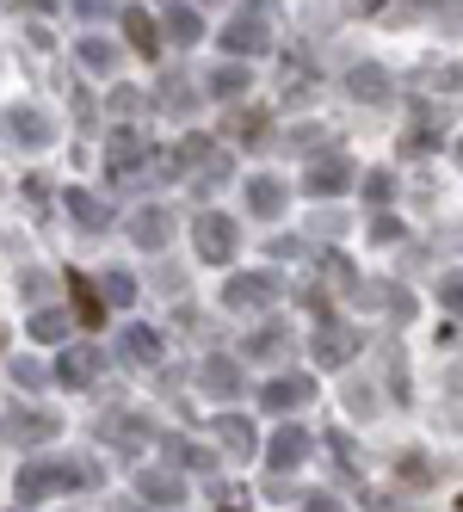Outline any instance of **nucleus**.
<instances>
[{"label": "nucleus", "instance_id": "17", "mask_svg": "<svg viewBox=\"0 0 463 512\" xmlns=\"http://www.w3.org/2000/svg\"><path fill=\"white\" fill-rule=\"evenodd\" d=\"M136 500L149 506H180L186 500V482L173 469H136Z\"/></svg>", "mask_w": 463, "mask_h": 512}, {"label": "nucleus", "instance_id": "34", "mask_svg": "<svg viewBox=\"0 0 463 512\" xmlns=\"http://www.w3.org/2000/svg\"><path fill=\"white\" fill-rule=\"evenodd\" d=\"M19 297H31V303L44 297V272H38V266H25V272H19Z\"/></svg>", "mask_w": 463, "mask_h": 512}, {"label": "nucleus", "instance_id": "20", "mask_svg": "<svg viewBox=\"0 0 463 512\" xmlns=\"http://www.w3.org/2000/svg\"><path fill=\"white\" fill-rule=\"evenodd\" d=\"M346 93L359 99V105H383V99L396 93V87H389V68H377V62H359V68L346 75Z\"/></svg>", "mask_w": 463, "mask_h": 512}, {"label": "nucleus", "instance_id": "43", "mask_svg": "<svg viewBox=\"0 0 463 512\" xmlns=\"http://www.w3.org/2000/svg\"><path fill=\"white\" fill-rule=\"evenodd\" d=\"M223 512H235V506H223Z\"/></svg>", "mask_w": 463, "mask_h": 512}, {"label": "nucleus", "instance_id": "14", "mask_svg": "<svg viewBox=\"0 0 463 512\" xmlns=\"http://www.w3.org/2000/svg\"><path fill=\"white\" fill-rule=\"evenodd\" d=\"M118 358L149 371V364H161V334H155L149 321H124V334H118Z\"/></svg>", "mask_w": 463, "mask_h": 512}, {"label": "nucleus", "instance_id": "31", "mask_svg": "<svg viewBox=\"0 0 463 512\" xmlns=\"http://www.w3.org/2000/svg\"><path fill=\"white\" fill-rule=\"evenodd\" d=\"M396 198V179L389 173H365V204H389Z\"/></svg>", "mask_w": 463, "mask_h": 512}, {"label": "nucleus", "instance_id": "18", "mask_svg": "<svg viewBox=\"0 0 463 512\" xmlns=\"http://www.w3.org/2000/svg\"><path fill=\"white\" fill-rule=\"evenodd\" d=\"M223 50H229V56H266V50H272V31H266L254 13H247V19L223 25Z\"/></svg>", "mask_w": 463, "mask_h": 512}, {"label": "nucleus", "instance_id": "29", "mask_svg": "<svg viewBox=\"0 0 463 512\" xmlns=\"http://www.w3.org/2000/svg\"><path fill=\"white\" fill-rule=\"evenodd\" d=\"M75 7V19H112V13H124V0H68Z\"/></svg>", "mask_w": 463, "mask_h": 512}, {"label": "nucleus", "instance_id": "41", "mask_svg": "<svg viewBox=\"0 0 463 512\" xmlns=\"http://www.w3.org/2000/svg\"><path fill=\"white\" fill-rule=\"evenodd\" d=\"M451 155H457V167H463V136H457V142H451Z\"/></svg>", "mask_w": 463, "mask_h": 512}, {"label": "nucleus", "instance_id": "40", "mask_svg": "<svg viewBox=\"0 0 463 512\" xmlns=\"http://www.w3.org/2000/svg\"><path fill=\"white\" fill-rule=\"evenodd\" d=\"M136 105H142V99H136L130 87H118V93H112V112H136Z\"/></svg>", "mask_w": 463, "mask_h": 512}, {"label": "nucleus", "instance_id": "24", "mask_svg": "<svg viewBox=\"0 0 463 512\" xmlns=\"http://www.w3.org/2000/svg\"><path fill=\"white\" fill-rule=\"evenodd\" d=\"M118 19H124V31H130V50H136V56H161V38H155V19H149V13H142V7H124Z\"/></svg>", "mask_w": 463, "mask_h": 512}, {"label": "nucleus", "instance_id": "9", "mask_svg": "<svg viewBox=\"0 0 463 512\" xmlns=\"http://www.w3.org/2000/svg\"><path fill=\"white\" fill-rule=\"evenodd\" d=\"M62 210L75 216V223H81L87 235H105V229L118 223V210H112V198H99V192H87V186H68V192H62Z\"/></svg>", "mask_w": 463, "mask_h": 512}, {"label": "nucleus", "instance_id": "26", "mask_svg": "<svg viewBox=\"0 0 463 512\" xmlns=\"http://www.w3.org/2000/svg\"><path fill=\"white\" fill-rule=\"evenodd\" d=\"M99 297L118 303V309H130V303H136V278H130V272H99Z\"/></svg>", "mask_w": 463, "mask_h": 512}, {"label": "nucleus", "instance_id": "28", "mask_svg": "<svg viewBox=\"0 0 463 512\" xmlns=\"http://www.w3.org/2000/svg\"><path fill=\"white\" fill-rule=\"evenodd\" d=\"M7 377H13L19 389H44V383H50V377H44V364H38V358H25V352L7 358Z\"/></svg>", "mask_w": 463, "mask_h": 512}, {"label": "nucleus", "instance_id": "45", "mask_svg": "<svg viewBox=\"0 0 463 512\" xmlns=\"http://www.w3.org/2000/svg\"><path fill=\"white\" fill-rule=\"evenodd\" d=\"M457 506H463V500H457Z\"/></svg>", "mask_w": 463, "mask_h": 512}, {"label": "nucleus", "instance_id": "4", "mask_svg": "<svg viewBox=\"0 0 463 512\" xmlns=\"http://www.w3.org/2000/svg\"><path fill=\"white\" fill-rule=\"evenodd\" d=\"M192 247H198L204 266H229L235 247H241V235H235V223H229L223 210H204L198 223H192Z\"/></svg>", "mask_w": 463, "mask_h": 512}, {"label": "nucleus", "instance_id": "6", "mask_svg": "<svg viewBox=\"0 0 463 512\" xmlns=\"http://www.w3.org/2000/svg\"><path fill=\"white\" fill-rule=\"evenodd\" d=\"M352 179H359V173H352V161L334 149V155H322V161H309V173H303V198H315V204H334L346 186H352Z\"/></svg>", "mask_w": 463, "mask_h": 512}, {"label": "nucleus", "instance_id": "25", "mask_svg": "<svg viewBox=\"0 0 463 512\" xmlns=\"http://www.w3.org/2000/svg\"><path fill=\"white\" fill-rule=\"evenodd\" d=\"M75 56L93 68V75H112V68H118V44H105V38H81Z\"/></svg>", "mask_w": 463, "mask_h": 512}, {"label": "nucleus", "instance_id": "2", "mask_svg": "<svg viewBox=\"0 0 463 512\" xmlns=\"http://www.w3.org/2000/svg\"><path fill=\"white\" fill-rule=\"evenodd\" d=\"M359 346H365V327H352V321H328V327H315L309 358L322 364V371H346V364L359 358Z\"/></svg>", "mask_w": 463, "mask_h": 512}, {"label": "nucleus", "instance_id": "30", "mask_svg": "<svg viewBox=\"0 0 463 512\" xmlns=\"http://www.w3.org/2000/svg\"><path fill=\"white\" fill-rule=\"evenodd\" d=\"M371 241H383V247H389V241H402V216L377 210V216H371Z\"/></svg>", "mask_w": 463, "mask_h": 512}, {"label": "nucleus", "instance_id": "19", "mask_svg": "<svg viewBox=\"0 0 463 512\" xmlns=\"http://www.w3.org/2000/svg\"><path fill=\"white\" fill-rule=\"evenodd\" d=\"M210 432H217V445H223L229 457H254V451H260L254 420H247V414H217V420H210Z\"/></svg>", "mask_w": 463, "mask_h": 512}, {"label": "nucleus", "instance_id": "1", "mask_svg": "<svg viewBox=\"0 0 463 512\" xmlns=\"http://www.w3.org/2000/svg\"><path fill=\"white\" fill-rule=\"evenodd\" d=\"M81 482H87L81 463H68V457H31L13 475V494H19V506H38V500H56V494H75Z\"/></svg>", "mask_w": 463, "mask_h": 512}, {"label": "nucleus", "instance_id": "37", "mask_svg": "<svg viewBox=\"0 0 463 512\" xmlns=\"http://www.w3.org/2000/svg\"><path fill=\"white\" fill-rule=\"evenodd\" d=\"M315 229H322V235H340L346 216H340V210H322V216H315Z\"/></svg>", "mask_w": 463, "mask_h": 512}, {"label": "nucleus", "instance_id": "27", "mask_svg": "<svg viewBox=\"0 0 463 512\" xmlns=\"http://www.w3.org/2000/svg\"><path fill=\"white\" fill-rule=\"evenodd\" d=\"M278 352H284V327H278V321L247 334V358H278Z\"/></svg>", "mask_w": 463, "mask_h": 512}, {"label": "nucleus", "instance_id": "36", "mask_svg": "<svg viewBox=\"0 0 463 512\" xmlns=\"http://www.w3.org/2000/svg\"><path fill=\"white\" fill-rule=\"evenodd\" d=\"M284 149H315V124H297L291 136H284Z\"/></svg>", "mask_w": 463, "mask_h": 512}, {"label": "nucleus", "instance_id": "7", "mask_svg": "<svg viewBox=\"0 0 463 512\" xmlns=\"http://www.w3.org/2000/svg\"><path fill=\"white\" fill-rule=\"evenodd\" d=\"M303 401H315V377H303V371H278V377L260 383V408L266 414H291Z\"/></svg>", "mask_w": 463, "mask_h": 512}, {"label": "nucleus", "instance_id": "22", "mask_svg": "<svg viewBox=\"0 0 463 512\" xmlns=\"http://www.w3.org/2000/svg\"><path fill=\"white\" fill-rule=\"evenodd\" d=\"M161 31H167V44H173V50L204 44V19H198V7H167V13H161Z\"/></svg>", "mask_w": 463, "mask_h": 512}, {"label": "nucleus", "instance_id": "5", "mask_svg": "<svg viewBox=\"0 0 463 512\" xmlns=\"http://www.w3.org/2000/svg\"><path fill=\"white\" fill-rule=\"evenodd\" d=\"M99 377H105V352H99L93 340L62 346V358H56V383H62V389H93Z\"/></svg>", "mask_w": 463, "mask_h": 512}, {"label": "nucleus", "instance_id": "16", "mask_svg": "<svg viewBox=\"0 0 463 512\" xmlns=\"http://www.w3.org/2000/svg\"><path fill=\"white\" fill-rule=\"evenodd\" d=\"M142 155H149V142H142L130 124L124 130H112V142H105V167H112V179H136V167H142Z\"/></svg>", "mask_w": 463, "mask_h": 512}, {"label": "nucleus", "instance_id": "8", "mask_svg": "<svg viewBox=\"0 0 463 512\" xmlns=\"http://www.w3.org/2000/svg\"><path fill=\"white\" fill-rule=\"evenodd\" d=\"M56 414H44V408H19V401H7V445H50L56 438Z\"/></svg>", "mask_w": 463, "mask_h": 512}, {"label": "nucleus", "instance_id": "38", "mask_svg": "<svg viewBox=\"0 0 463 512\" xmlns=\"http://www.w3.org/2000/svg\"><path fill=\"white\" fill-rule=\"evenodd\" d=\"M260 488H266V500H291V482H284V475H266Z\"/></svg>", "mask_w": 463, "mask_h": 512}, {"label": "nucleus", "instance_id": "44", "mask_svg": "<svg viewBox=\"0 0 463 512\" xmlns=\"http://www.w3.org/2000/svg\"><path fill=\"white\" fill-rule=\"evenodd\" d=\"M13 512H25V506H13Z\"/></svg>", "mask_w": 463, "mask_h": 512}, {"label": "nucleus", "instance_id": "10", "mask_svg": "<svg viewBox=\"0 0 463 512\" xmlns=\"http://www.w3.org/2000/svg\"><path fill=\"white\" fill-rule=\"evenodd\" d=\"M7 136H13V149H31V155L56 142V130H50V118L38 105H7Z\"/></svg>", "mask_w": 463, "mask_h": 512}, {"label": "nucleus", "instance_id": "3", "mask_svg": "<svg viewBox=\"0 0 463 512\" xmlns=\"http://www.w3.org/2000/svg\"><path fill=\"white\" fill-rule=\"evenodd\" d=\"M278 297H284V278H278V272H235V278L223 284V309H235V315L272 309Z\"/></svg>", "mask_w": 463, "mask_h": 512}, {"label": "nucleus", "instance_id": "39", "mask_svg": "<svg viewBox=\"0 0 463 512\" xmlns=\"http://www.w3.org/2000/svg\"><path fill=\"white\" fill-rule=\"evenodd\" d=\"M433 75H439L433 87H445V93H457V87H463V68H433Z\"/></svg>", "mask_w": 463, "mask_h": 512}, {"label": "nucleus", "instance_id": "21", "mask_svg": "<svg viewBox=\"0 0 463 512\" xmlns=\"http://www.w3.org/2000/svg\"><path fill=\"white\" fill-rule=\"evenodd\" d=\"M25 327H31V340H38V346H62L68 334H75V315H68V309H50V303H38Z\"/></svg>", "mask_w": 463, "mask_h": 512}, {"label": "nucleus", "instance_id": "42", "mask_svg": "<svg viewBox=\"0 0 463 512\" xmlns=\"http://www.w3.org/2000/svg\"><path fill=\"white\" fill-rule=\"evenodd\" d=\"M25 7H38V13H50V0H25Z\"/></svg>", "mask_w": 463, "mask_h": 512}, {"label": "nucleus", "instance_id": "15", "mask_svg": "<svg viewBox=\"0 0 463 512\" xmlns=\"http://www.w3.org/2000/svg\"><path fill=\"white\" fill-rule=\"evenodd\" d=\"M198 389H204L210 401H235V395H241V364L223 358V352L204 358V364H198Z\"/></svg>", "mask_w": 463, "mask_h": 512}, {"label": "nucleus", "instance_id": "12", "mask_svg": "<svg viewBox=\"0 0 463 512\" xmlns=\"http://www.w3.org/2000/svg\"><path fill=\"white\" fill-rule=\"evenodd\" d=\"M309 451H315L309 426H272V445H266V469H272V475H284V469H297V463H303Z\"/></svg>", "mask_w": 463, "mask_h": 512}, {"label": "nucleus", "instance_id": "13", "mask_svg": "<svg viewBox=\"0 0 463 512\" xmlns=\"http://www.w3.org/2000/svg\"><path fill=\"white\" fill-rule=\"evenodd\" d=\"M247 210H254L260 223H278V216L291 210V186H284L278 173H254L247 179Z\"/></svg>", "mask_w": 463, "mask_h": 512}, {"label": "nucleus", "instance_id": "32", "mask_svg": "<svg viewBox=\"0 0 463 512\" xmlns=\"http://www.w3.org/2000/svg\"><path fill=\"white\" fill-rule=\"evenodd\" d=\"M439 303H445L451 315H463V272H451V278H439Z\"/></svg>", "mask_w": 463, "mask_h": 512}, {"label": "nucleus", "instance_id": "23", "mask_svg": "<svg viewBox=\"0 0 463 512\" xmlns=\"http://www.w3.org/2000/svg\"><path fill=\"white\" fill-rule=\"evenodd\" d=\"M247 87H254V75L241 62H217L204 75V99H247Z\"/></svg>", "mask_w": 463, "mask_h": 512}, {"label": "nucleus", "instance_id": "33", "mask_svg": "<svg viewBox=\"0 0 463 512\" xmlns=\"http://www.w3.org/2000/svg\"><path fill=\"white\" fill-rule=\"evenodd\" d=\"M346 401H352V414H371V408H377V389H365V383H346Z\"/></svg>", "mask_w": 463, "mask_h": 512}, {"label": "nucleus", "instance_id": "35", "mask_svg": "<svg viewBox=\"0 0 463 512\" xmlns=\"http://www.w3.org/2000/svg\"><path fill=\"white\" fill-rule=\"evenodd\" d=\"M303 512H346L340 494H303Z\"/></svg>", "mask_w": 463, "mask_h": 512}, {"label": "nucleus", "instance_id": "11", "mask_svg": "<svg viewBox=\"0 0 463 512\" xmlns=\"http://www.w3.org/2000/svg\"><path fill=\"white\" fill-rule=\"evenodd\" d=\"M124 235L142 247V253H161L167 241H173V216L161 210V204H142V210H130V223H124Z\"/></svg>", "mask_w": 463, "mask_h": 512}]
</instances>
